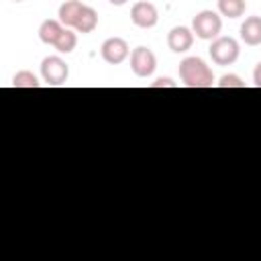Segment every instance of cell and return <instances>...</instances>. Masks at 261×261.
Wrapping results in <instances>:
<instances>
[{"instance_id": "cell-1", "label": "cell", "mask_w": 261, "mask_h": 261, "mask_svg": "<svg viewBox=\"0 0 261 261\" xmlns=\"http://www.w3.org/2000/svg\"><path fill=\"white\" fill-rule=\"evenodd\" d=\"M179 80L188 88H210L214 84V73L202 57H186L179 61Z\"/></svg>"}, {"instance_id": "cell-2", "label": "cell", "mask_w": 261, "mask_h": 261, "mask_svg": "<svg viewBox=\"0 0 261 261\" xmlns=\"http://www.w3.org/2000/svg\"><path fill=\"white\" fill-rule=\"evenodd\" d=\"M192 31L198 39L214 41L222 31V18L214 10H200L192 20Z\"/></svg>"}, {"instance_id": "cell-3", "label": "cell", "mask_w": 261, "mask_h": 261, "mask_svg": "<svg viewBox=\"0 0 261 261\" xmlns=\"http://www.w3.org/2000/svg\"><path fill=\"white\" fill-rule=\"evenodd\" d=\"M208 51L216 65H230L239 59L241 47L232 37H216Z\"/></svg>"}, {"instance_id": "cell-4", "label": "cell", "mask_w": 261, "mask_h": 261, "mask_svg": "<svg viewBox=\"0 0 261 261\" xmlns=\"http://www.w3.org/2000/svg\"><path fill=\"white\" fill-rule=\"evenodd\" d=\"M41 77L47 86H63L69 77V67L59 55H49L41 61Z\"/></svg>"}, {"instance_id": "cell-5", "label": "cell", "mask_w": 261, "mask_h": 261, "mask_svg": "<svg viewBox=\"0 0 261 261\" xmlns=\"http://www.w3.org/2000/svg\"><path fill=\"white\" fill-rule=\"evenodd\" d=\"M157 67V57L147 47H137L130 53V69L137 77H149Z\"/></svg>"}, {"instance_id": "cell-6", "label": "cell", "mask_w": 261, "mask_h": 261, "mask_svg": "<svg viewBox=\"0 0 261 261\" xmlns=\"http://www.w3.org/2000/svg\"><path fill=\"white\" fill-rule=\"evenodd\" d=\"M128 53H130L128 43H126L122 37H110V39H106V41L102 43V47H100L102 59H104L106 63H110V65L122 63V61L128 57Z\"/></svg>"}, {"instance_id": "cell-7", "label": "cell", "mask_w": 261, "mask_h": 261, "mask_svg": "<svg viewBox=\"0 0 261 261\" xmlns=\"http://www.w3.org/2000/svg\"><path fill=\"white\" fill-rule=\"evenodd\" d=\"M130 20H133V24L139 27V29H151V27L157 24L159 12H157L155 4H151V2H147V0H139V2H135L133 8H130Z\"/></svg>"}, {"instance_id": "cell-8", "label": "cell", "mask_w": 261, "mask_h": 261, "mask_svg": "<svg viewBox=\"0 0 261 261\" xmlns=\"http://www.w3.org/2000/svg\"><path fill=\"white\" fill-rule=\"evenodd\" d=\"M194 45V31L188 27H173L167 33V47L173 53H186Z\"/></svg>"}, {"instance_id": "cell-9", "label": "cell", "mask_w": 261, "mask_h": 261, "mask_svg": "<svg viewBox=\"0 0 261 261\" xmlns=\"http://www.w3.org/2000/svg\"><path fill=\"white\" fill-rule=\"evenodd\" d=\"M241 41L249 47L261 45V16H247L241 24Z\"/></svg>"}, {"instance_id": "cell-10", "label": "cell", "mask_w": 261, "mask_h": 261, "mask_svg": "<svg viewBox=\"0 0 261 261\" xmlns=\"http://www.w3.org/2000/svg\"><path fill=\"white\" fill-rule=\"evenodd\" d=\"M84 6H86V4H82L80 0H65V2L59 6V10H57V16H59L57 20H59L63 27H67V29H75V22H77V18H80Z\"/></svg>"}, {"instance_id": "cell-11", "label": "cell", "mask_w": 261, "mask_h": 261, "mask_svg": "<svg viewBox=\"0 0 261 261\" xmlns=\"http://www.w3.org/2000/svg\"><path fill=\"white\" fill-rule=\"evenodd\" d=\"M63 29H65V27H63L59 20L47 18V20H43L41 27H39V39H41L45 45H55L57 39H59V35L63 33Z\"/></svg>"}, {"instance_id": "cell-12", "label": "cell", "mask_w": 261, "mask_h": 261, "mask_svg": "<svg viewBox=\"0 0 261 261\" xmlns=\"http://www.w3.org/2000/svg\"><path fill=\"white\" fill-rule=\"evenodd\" d=\"M216 6H218V14H220V16L239 18V16L245 14L247 2H245V0H218Z\"/></svg>"}, {"instance_id": "cell-13", "label": "cell", "mask_w": 261, "mask_h": 261, "mask_svg": "<svg viewBox=\"0 0 261 261\" xmlns=\"http://www.w3.org/2000/svg\"><path fill=\"white\" fill-rule=\"evenodd\" d=\"M98 27V12L92 6H84L77 22H75V31L77 33H92Z\"/></svg>"}, {"instance_id": "cell-14", "label": "cell", "mask_w": 261, "mask_h": 261, "mask_svg": "<svg viewBox=\"0 0 261 261\" xmlns=\"http://www.w3.org/2000/svg\"><path fill=\"white\" fill-rule=\"evenodd\" d=\"M75 45H77V35L73 33V29H67V27H65L53 47H55L59 53H71V51L75 49Z\"/></svg>"}, {"instance_id": "cell-15", "label": "cell", "mask_w": 261, "mask_h": 261, "mask_svg": "<svg viewBox=\"0 0 261 261\" xmlns=\"http://www.w3.org/2000/svg\"><path fill=\"white\" fill-rule=\"evenodd\" d=\"M12 86H14V88H39L41 82H39V77H37L33 71L22 69V71H16V73L12 75Z\"/></svg>"}, {"instance_id": "cell-16", "label": "cell", "mask_w": 261, "mask_h": 261, "mask_svg": "<svg viewBox=\"0 0 261 261\" xmlns=\"http://www.w3.org/2000/svg\"><path fill=\"white\" fill-rule=\"evenodd\" d=\"M218 88H245V82L237 73H224L218 80Z\"/></svg>"}, {"instance_id": "cell-17", "label": "cell", "mask_w": 261, "mask_h": 261, "mask_svg": "<svg viewBox=\"0 0 261 261\" xmlns=\"http://www.w3.org/2000/svg\"><path fill=\"white\" fill-rule=\"evenodd\" d=\"M177 84L171 80V77H157L153 84H151V88H175Z\"/></svg>"}, {"instance_id": "cell-18", "label": "cell", "mask_w": 261, "mask_h": 261, "mask_svg": "<svg viewBox=\"0 0 261 261\" xmlns=\"http://www.w3.org/2000/svg\"><path fill=\"white\" fill-rule=\"evenodd\" d=\"M253 82H255V86L257 88H261V61L255 65V69H253Z\"/></svg>"}, {"instance_id": "cell-19", "label": "cell", "mask_w": 261, "mask_h": 261, "mask_svg": "<svg viewBox=\"0 0 261 261\" xmlns=\"http://www.w3.org/2000/svg\"><path fill=\"white\" fill-rule=\"evenodd\" d=\"M108 2H110L112 6H124V4L128 2V0H108Z\"/></svg>"}, {"instance_id": "cell-20", "label": "cell", "mask_w": 261, "mask_h": 261, "mask_svg": "<svg viewBox=\"0 0 261 261\" xmlns=\"http://www.w3.org/2000/svg\"><path fill=\"white\" fill-rule=\"evenodd\" d=\"M14 2H24V0H14Z\"/></svg>"}]
</instances>
